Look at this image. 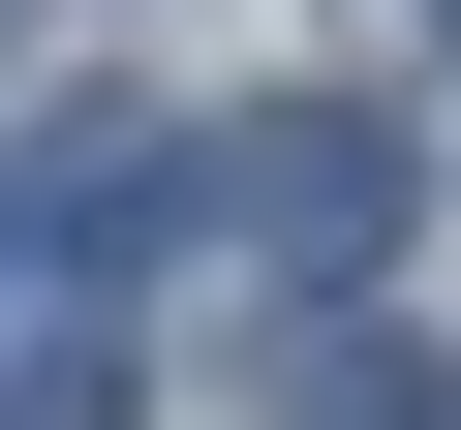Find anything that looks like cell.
<instances>
[{
	"instance_id": "6da1fadb",
	"label": "cell",
	"mask_w": 461,
	"mask_h": 430,
	"mask_svg": "<svg viewBox=\"0 0 461 430\" xmlns=\"http://www.w3.org/2000/svg\"><path fill=\"white\" fill-rule=\"evenodd\" d=\"M215 215L308 246V308H369L400 215H430V123H400V93H277V123H215Z\"/></svg>"
},
{
	"instance_id": "7a4b0ae2",
	"label": "cell",
	"mask_w": 461,
	"mask_h": 430,
	"mask_svg": "<svg viewBox=\"0 0 461 430\" xmlns=\"http://www.w3.org/2000/svg\"><path fill=\"white\" fill-rule=\"evenodd\" d=\"M0 430H123V338H62V308H32V338H0Z\"/></svg>"
}]
</instances>
